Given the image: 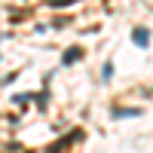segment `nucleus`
Wrapping results in <instances>:
<instances>
[{"instance_id": "obj_5", "label": "nucleus", "mask_w": 153, "mask_h": 153, "mask_svg": "<svg viewBox=\"0 0 153 153\" xmlns=\"http://www.w3.org/2000/svg\"><path fill=\"white\" fill-rule=\"evenodd\" d=\"M65 3H76V0H49V6H65Z\"/></svg>"}, {"instance_id": "obj_1", "label": "nucleus", "mask_w": 153, "mask_h": 153, "mask_svg": "<svg viewBox=\"0 0 153 153\" xmlns=\"http://www.w3.org/2000/svg\"><path fill=\"white\" fill-rule=\"evenodd\" d=\"M132 40L141 46V49H147V46H150V31H147V28H135V31H132Z\"/></svg>"}, {"instance_id": "obj_3", "label": "nucleus", "mask_w": 153, "mask_h": 153, "mask_svg": "<svg viewBox=\"0 0 153 153\" xmlns=\"http://www.w3.org/2000/svg\"><path fill=\"white\" fill-rule=\"evenodd\" d=\"M80 49H71V52H65V65H74V61H80Z\"/></svg>"}, {"instance_id": "obj_4", "label": "nucleus", "mask_w": 153, "mask_h": 153, "mask_svg": "<svg viewBox=\"0 0 153 153\" xmlns=\"http://www.w3.org/2000/svg\"><path fill=\"white\" fill-rule=\"evenodd\" d=\"M68 147V138H61V141H55L52 147H49V153H58V150H65Z\"/></svg>"}, {"instance_id": "obj_2", "label": "nucleus", "mask_w": 153, "mask_h": 153, "mask_svg": "<svg viewBox=\"0 0 153 153\" xmlns=\"http://www.w3.org/2000/svg\"><path fill=\"white\" fill-rule=\"evenodd\" d=\"M113 117H141V107H113Z\"/></svg>"}]
</instances>
